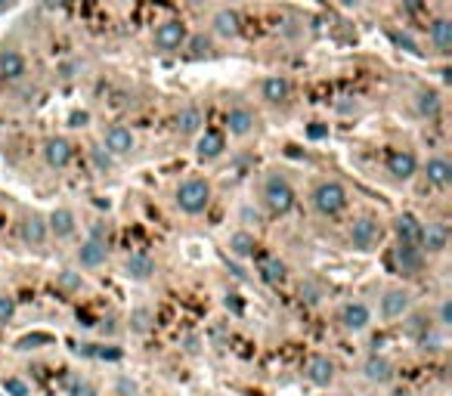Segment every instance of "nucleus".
<instances>
[{
	"mask_svg": "<svg viewBox=\"0 0 452 396\" xmlns=\"http://www.w3.org/2000/svg\"><path fill=\"white\" fill-rule=\"evenodd\" d=\"M402 6H406L409 12H418L421 10V0H402Z\"/></svg>",
	"mask_w": 452,
	"mask_h": 396,
	"instance_id": "obj_45",
	"label": "nucleus"
},
{
	"mask_svg": "<svg viewBox=\"0 0 452 396\" xmlns=\"http://www.w3.org/2000/svg\"><path fill=\"white\" fill-rule=\"evenodd\" d=\"M25 74V56L19 50L3 47L0 50V78L3 80H19Z\"/></svg>",
	"mask_w": 452,
	"mask_h": 396,
	"instance_id": "obj_15",
	"label": "nucleus"
},
{
	"mask_svg": "<svg viewBox=\"0 0 452 396\" xmlns=\"http://www.w3.org/2000/svg\"><path fill=\"white\" fill-rule=\"evenodd\" d=\"M260 278H263L266 285H279L285 278V263L279 257H266L263 263H260Z\"/></svg>",
	"mask_w": 452,
	"mask_h": 396,
	"instance_id": "obj_29",
	"label": "nucleus"
},
{
	"mask_svg": "<svg viewBox=\"0 0 452 396\" xmlns=\"http://www.w3.org/2000/svg\"><path fill=\"white\" fill-rule=\"evenodd\" d=\"M90 356H99V359H121V350H118V346H93Z\"/></svg>",
	"mask_w": 452,
	"mask_h": 396,
	"instance_id": "obj_37",
	"label": "nucleus"
},
{
	"mask_svg": "<svg viewBox=\"0 0 452 396\" xmlns=\"http://www.w3.org/2000/svg\"><path fill=\"white\" fill-rule=\"evenodd\" d=\"M47 232H50V229H47V220H43L41 214H28V217L22 220V241H25L28 248H41L43 241H47Z\"/></svg>",
	"mask_w": 452,
	"mask_h": 396,
	"instance_id": "obj_12",
	"label": "nucleus"
},
{
	"mask_svg": "<svg viewBox=\"0 0 452 396\" xmlns=\"http://www.w3.org/2000/svg\"><path fill=\"white\" fill-rule=\"evenodd\" d=\"M421 245L427 248V251H443L446 248V226H440V223H431V226L424 229V235H421Z\"/></svg>",
	"mask_w": 452,
	"mask_h": 396,
	"instance_id": "obj_28",
	"label": "nucleus"
},
{
	"mask_svg": "<svg viewBox=\"0 0 452 396\" xmlns=\"http://www.w3.org/2000/svg\"><path fill=\"white\" fill-rule=\"evenodd\" d=\"M202 124H204V115H202L198 105H186V109H180V115H177V130L180 133L192 136V133L202 130Z\"/></svg>",
	"mask_w": 452,
	"mask_h": 396,
	"instance_id": "obj_25",
	"label": "nucleus"
},
{
	"mask_svg": "<svg viewBox=\"0 0 452 396\" xmlns=\"http://www.w3.org/2000/svg\"><path fill=\"white\" fill-rule=\"evenodd\" d=\"M440 325H443V328L452 325V303H449V300L440 303Z\"/></svg>",
	"mask_w": 452,
	"mask_h": 396,
	"instance_id": "obj_40",
	"label": "nucleus"
},
{
	"mask_svg": "<svg viewBox=\"0 0 452 396\" xmlns=\"http://www.w3.org/2000/svg\"><path fill=\"white\" fill-rule=\"evenodd\" d=\"M415 109H418L421 118H437L440 115V96L433 90H421L415 96Z\"/></svg>",
	"mask_w": 452,
	"mask_h": 396,
	"instance_id": "obj_27",
	"label": "nucleus"
},
{
	"mask_svg": "<svg viewBox=\"0 0 452 396\" xmlns=\"http://www.w3.org/2000/svg\"><path fill=\"white\" fill-rule=\"evenodd\" d=\"M105 152L130 155V152H133V133H130L127 127H121V124L109 127V130H105Z\"/></svg>",
	"mask_w": 452,
	"mask_h": 396,
	"instance_id": "obj_13",
	"label": "nucleus"
},
{
	"mask_svg": "<svg viewBox=\"0 0 452 396\" xmlns=\"http://www.w3.org/2000/svg\"><path fill=\"white\" fill-rule=\"evenodd\" d=\"M43 161H47L53 170H62V167L72 164V142L65 136H50L43 142Z\"/></svg>",
	"mask_w": 452,
	"mask_h": 396,
	"instance_id": "obj_6",
	"label": "nucleus"
},
{
	"mask_svg": "<svg viewBox=\"0 0 452 396\" xmlns=\"http://www.w3.org/2000/svg\"><path fill=\"white\" fill-rule=\"evenodd\" d=\"M59 285H62V288H68V291H78L80 288V276H74L72 270H65L59 276Z\"/></svg>",
	"mask_w": 452,
	"mask_h": 396,
	"instance_id": "obj_36",
	"label": "nucleus"
},
{
	"mask_svg": "<svg viewBox=\"0 0 452 396\" xmlns=\"http://www.w3.org/2000/svg\"><path fill=\"white\" fill-rule=\"evenodd\" d=\"M3 390L10 396H28V384L22 381V377H6L3 381Z\"/></svg>",
	"mask_w": 452,
	"mask_h": 396,
	"instance_id": "obj_33",
	"label": "nucleus"
},
{
	"mask_svg": "<svg viewBox=\"0 0 452 396\" xmlns=\"http://www.w3.org/2000/svg\"><path fill=\"white\" fill-rule=\"evenodd\" d=\"M124 272H127V278H133V282H146L155 272V260L149 257V254H130L127 263H124Z\"/></svg>",
	"mask_w": 452,
	"mask_h": 396,
	"instance_id": "obj_20",
	"label": "nucleus"
},
{
	"mask_svg": "<svg viewBox=\"0 0 452 396\" xmlns=\"http://www.w3.org/2000/svg\"><path fill=\"white\" fill-rule=\"evenodd\" d=\"M363 371H365V377H369L372 384H387L390 377H394V365H390V359L378 356V353H375V356L365 359Z\"/></svg>",
	"mask_w": 452,
	"mask_h": 396,
	"instance_id": "obj_21",
	"label": "nucleus"
},
{
	"mask_svg": "<svg viewBox=\"0 0 452 396\" xmlns=\"http://www.w3.org/2000/svg\"><path fill=\"white\" fill-rule=\"evenodd\" d=\"M263 198L272 214H288L291 204H294V189L288 186V179L282 173H270L263 183Z\"/></svg>",
	"mask_w": 452,
	"mask_h": 396,
	"instance_id": "obj_3",
	"label": "nucleus"
},
{
	"mask_svg": "<svg viewBox=\"0 0 452 396\" xmlns=\"http://www.w3.org/2000/svg\"><path fill=\"white\" fill-rule=\"evenodd\" d=\"M186 25L180 19H171V22H161L155 28V47L164 50V53H177V50L186 47Z\"/></svg>",
	"mask_w": 452,
	"mask_h": 396,
	"instance_id": "obj_5",
	"label": "nucleus"
},
{
	"mask_svg": "<svg viewBox=\"0 0 452 396\" xmlns=\"http://www.w3.org/2000/svg\"><path fill=\"white\" fill-rule=\"evenodd\" d=\"M424 173H427V183L440 186V189H446L452 183V164L446 158H431L424 164Z\"/></svg>",
	"mask_w": 452,
	"mask_h": 396,
	"instance_id": "obj_24",
	"label": "nucleus"
},
{
	"mask_svg": "<svg viewBox=\"0 0 452 396\" xmlns=\"http://www.w3.org/2000/svg\"><path fill=\"white\" fill-rule=\"evenodd\" d=\"M431 43L437 47V53H443V56L452 53V22L446 16L433 19V25H431Z\"/></svg>",
	"mask_w": 452,
	"mask_h": 396,
	"instance_id": "obj_19",
	"label": "nucleus"
},
{
	"mask_svg": "<svg viewBox=\"0 0 452 396\" xmlns=\"http://www.w3.org/2000/svg\"><path fill=\"white\" fill-rule=\"evenodd\" d=\"M214 31L220 37H235L241 31V19H239V12L235 10H220L214 16Z\"/></svg>",
	"mask_w": 452,
	"mask_h": 396,
	"instance_id": "obj_26",
	"label": "nucleus"
},
{
	"mask_svg": "<svg viewBox=\"0 0 452 396\" xmlns=\"http://www.w3.org/2000/svg\"><path fill=\"white\" fill-rule=\"evenodd\" d=\"M105 232H109V226H105V223H96V226H93V232H90V239H99V241H103Z\"/></svg>",
	"mask_w": 452,
	"mask_h": 396,
	"instance_id": "obj_44",
	"label": "nucleus"
},
{
	"mask_svg": "<svg viewBox=\"0 0 452 396\" xmlns=\"http://www.w3.org/2000/svg\"><path fill=\"white\" fill-rule=\"evenodd\" d=\"M307 377L316 387H328V384L334 381V362L328 356H313L307 365Z\"/></svg>",
	"mask_w": 452,
	"mask_h": 396,
	"instance_id": "obj_18",
	"label": "nucleus"
},
{
	"mask_svg": "<svg viewBox=\"0 0 452 396\" xmlns=\"http://www.w3.org/2000/svg\"><path fill=\"white\" fill-rule=\"evenodd\" d=\"M409 303H412V294H409L406 288H390L387 294L381 297V319H400V316H406Z\"/></svg>",
	"mask_w": 452,
	"mask_h": 396,
	"instance_id": "obj_8",
	"label": "nucleus"
},
{
	"mask_svg": "<svg viewBox=\"0 0 452 396\" xmlns=\"http://www.w3.org/2000/svg\"><path fill=\"white\" fill-rule=\"evenodd\" d=\"M189 41V50H192V56H204L211 50V41L204 34H195V37H186Z\"/></svg>",
	"mask_w": 452,
	"mask_h": 396,
	"instance_id": "obj_34",
	"label": "nucleus"
},
{
	"mask_svg": "<svg viewBox=\"0 0 452 396\" xmlns=\"http://www.w3.org/2000/svg\"><path fill=\"white\" fill-rule=\"evenodd\" d=\"M387 170H390V177L394 179H412L415 170H418V161H415L412 152H402L400 148V152H390Z\"/></svg>",
	"mask_w": 452,
	"mask_h": 396,
	"instance_id": "obj_11",
	"label": "nucleus"
},
{
	"mask_svg": "<svg viewBox=\"0 0 452 396\" xmlns=\"http://www.w3.org/2000/svg\"><path fill=\"white\" fill-rule=\"evenodd\" d=\"M68 0H43V6H47V10H59V6H65Z\"/></svg>",
	"mask_w": 452,
	"mask_h": 396,
	"instance_id": "obj_46",
	"label": "nucleus"
},
{
	"mask_svg": "<svg viewBox=\"0 0 452 396\" xmlns=\"http://www.w3.org/2000/svg\"><path fill=\"white\" fill-rule=\"evenodd\" d=\"M394 232L400 241H409V245H421V235H424V223L415 214H400L394 223Z\"/></svg>",
	"mask_w": 452,
	"mask_h": 396,
	"instance_id": "obj_10",
	"label": "nucleus"
},
{
	"mask_svg": "<svg viewBox=\"0 0 452 396\" xmlns=\"http://www.w3.org/2000/svg\"><path fill=\"white\" fill-rule=\"evenodd\" d=\"M12 313H16V300L12 297H0V325H6L12 319Z\"/></svg>",
	"mask_w": 452,
	"mask_h": 396,
	"instance_id": "obj_35",
	"label": "nucleus"
},
{
	"mask_svg": "<svg viewBox=\"0 0 452 396\" xmlns=\"http://www.w3.org/2000/svg\"><path fill=\"white\" fill-rule=\"evenodd\" d=\"M307 136H310V140H325V136H328V124L313 121V124L307 127Z\"/></svg>",
	"mask_w": 452,
	"mask_h": 396,
	"instance_id": "obj_39",
	"label": "nucleus"
},
{
	"mask_svg": "<svg viewBox=\"0 0 452 396\" xmlns=\"http://www.w3.org/2000/svg\"><path fill=\"white\" fill-rule=\"evenodd\" d=\"M133 328L136 331H146L149 328V309H136L133 313Z\"/></svg>",
	"mask_w": 452,
	"mask_h": 396,
	"instance_id": "obj_41",
	"label": "nucleus"
},
{
	"mask_svg": "<svg viewBox=\"0 0 452 396\" xmlns=\"http://www.w3.org/2000/svg\"><path fill=\"white\" fill-rule=\"evenodd\" d=\"M37 344H53L50 334H31V338H22L16 344V350H37Z\"/></svg>",
	"mask_w": 452,
	"mask_h": 396,
	"instance_id": "obj_32",
	"label": "nucleus"
},
{
	"mask_svg": "<svg viewBox=\"0 0 452 396\" xmlns=\"http://www.w3.org/2000/svg\"><path fill=\"white\" fill-rule=\"evenodd\" d=\"M105 257H109V251H105V241H99V239H87L84 245H80V251H78V260H80L84 270H96V266H103Z\"/></svg>",
	"mask_w": 452,
	"mask_h": 396,
	"instance_id": "obj_17",
	"label": "nucleus"
},
{
	"mask_svg": "<svg viewBox=\"0 0 452 396\" xmlns=\"http://www.w3.org/2000/svg\"><path fill=\"white\" fill-rule=\"evenodd\" d=\"M260 93H263V99L270 105H282L285 99L291 96V84H288V78H282V74H272V78H266L263 84H260Z\"/></svg>",
	"mask_w": 452,
	"mask_h": 396,
	"instance_id": "obj_16",
	"label": "nucleus"
},
{
	"mask_svg": "<svg viewBox=\"0 0 452 396\" xmlns=\"http://www.w3.org/2000/svg\"><path fill=\"white\" fill-rule=\"evenodd\" d=\"M396 266H400V272H406V276L421 272V266H424V251H421V245L400 241V245H396Z\"/></svg>",
	"mask_w": 452,
	"mask_h": 396,
	"instance_id": "obj_9",
	"label": "nucleus"
},
{
	"mask_svg": "<svg viewBox=\"0 0 452 396\" xmlns=\"http://www.w3.org/2000/svg\"><path fill=\"white\" fill-rule=\"evenodd\" d=\"M338 319H341V325H344L347 331H363V328L372 322V309L365 307L363 300H350V303L341 307Z\"/></svg>",
	"mask_w": 452,
	"mask_h": 396,
	"instance_id": "obj_7",
	"label": "nucleus"
},
{
	"mask_svg": "<svg viewBox=\"0 0 452 396\" xmlns=\"http://www.w3.org/2000/svg\"><path fill=\"white\" fill-rule=\"evenodd\" d=\"M72 396H96V390L90 387L87 381H72V390H68Z\"/></svg>",
	"mask_w": 452,
	"mask_h": 396,
	"instance_id": "obj_38",
	"label": "nucleus"
},
{
	"mask_svg": "<svg viewBox=\"0 0 452 396\" xmlns=\"http://www.w3.org/2000/svg\"><path fill=\"white\" fill-rule=\"evenodd\" d=\"M90 158H93V164H96L99 173H109L111 170V152H105V148H93Z\"/></svg>",
	"mask_w": 452,
	"mask_h": 396,
	"instance_id": "obj_31",
	"label": "nucleus"
},
{
	"mask_svg": "<svg viewBox=\"0 0 452 396\" xmlns=\"http://www.w3.org/2000/svg\"><path fill=\"white\" fill-rule=\"evenodd\" d=\"M254 248H257V241H254L251 232H235L233 239H229V251H233L235 257H251Z\"/></svg>",
	"mask_w": 452,
	"mask_h": 396,
	"instance_id": "obj_30",
	"label": "nucleus"
},
{
	"mask_svg": "<svg viewBox=\"0 0 452 396\" xmlns=\"http://www.w3.org/2000/svg\"><path fill=\"white\" fill-rule=\"evenodd\" d=\"M211 204V186H208V179H198V177H192V179H183L180 183V189H177V208L183 210V214H202L204 208Z\"/></svg>",
	"mask_w": 452,
	"mask_h": 396,
	"instance_id": "obj_1",
	"label": "nucleus"
},
{
	"mask_svg": "<svg viewBox=\"0 0 452 396\" xmlns=\"http://www.w3.org/2000/svg\"><path fill=\"white\" fill-rule=\"evenodd\" d=\"M47 229L56 239H68V235L74 232V214L68 208H56L53 214L47 217Z\"/></svg>",
	"mask_w": 452,
	"mask_h": 396,
	"instance_id": "obj_22",
	"label": "nucleus"
},
{
	"mask_svg": "<svg viewBox=\"0 0 452 396\" xmlns=\"http://www.w3.org/2000/svg\"><path fill=\"white\" fill-rule=\"evenodd\" d=\"M313 208H316V214H322V217H338L341 210L347 208V192H344V186L341 183H334V179H322V183H316V189H313Z\"/></svg>",
	"mask_w": 452,
	"mask_h": 396,
	"instance_id": "obj_2",
	"label": "nucleus"
},
{
	"mask_svg": "<svg viewBox=\"0 0 452 396\" xmlns=\"http://www.w3.org/2000/svg\"><path fill=\"white\" fill-rule=\"evenodd\" d=\"M68 121H72V127H87L90 115H87V111H72V118H68Z\"/></svg>",
	"mask_w": 452,
	"mask_h": 396,
	"instance_id": "obj_43",
	"label": "nucleus"
},
{
	"mask_svg": "<svg viewBox=\"0 0 452 396\" xmlns=\"http://www.w3.org/2000/svg\"><path fill=\"white\" fill-rule=\"evenodd\" d=\"M16 0H0V10H6V6H12Z\"/></svg>",
	"mask_w": 452,
	"mask_h": 396,
	"instance_id": "obj_47",
	"label": "nucleus"
},
{
	"mask_svg": "<svg viewBox=\"0 0 452 396\" xmlns=\"http://www.w3.org/2000/svg\"><path fill=\"white\" fill-rule=\"evenodd\" d=\"M394 41L400 43V47H406L409 53H421V50H418V43H415V41H412V37H409V34H394Z\"/></svg>",
	"mask_w": 452,
	"mask_h": 396,
	"instance_id": "obj_42",
	"label": "nucleus"
},
{
	"mask_svg": "<svg viewBox=\"0 0 452 396\" xmlns=\"http://www.w3.org/2000/svg\"><path fill=\"white\" fill-rule=\"evenodd\" d=\"M254 124H257V118H254V111L245 109V105H235V109L226 111V127H229V133L248 136V133L254 130Z\"/></svg>",
	"mask_w": 452,
	"mask_h": 396,
	"instance_id": "obj_14",
	"label": "nucleus"
},
{
	"mask_svg": "<svg viewBox=\"0 0 452 396\" xmlns=\"http://www.w3.org/2000/svg\"><path fill=\"white\" fill-rule=\"evenodd\" d=\"M195 152H198V158H204V161L220 158L223 155V136L217 133V130H204V133L198 136V142H195Z\"/></svg>",
	"mask_w": 452,
	"mask_h": 396,
	"instance_id": "obj_23",
	"label": "nucleus"
},
{
	"mask_svg": "<svg viewBox=\"0 0 452 396\" xmlns=\"http://www.w3.org/2000/svg\"><path fill=\"white\" fill-rule=\"evenodd\" d=\"M381 241V223L372 220V217H359L350 226V245L356 251H372V248Z\"/></svg>",
	"mask_w": 452,
	"mask_h": 396,
	"instance_id": "obj_4",
	"label": "nucleus"
}]
</instances>
